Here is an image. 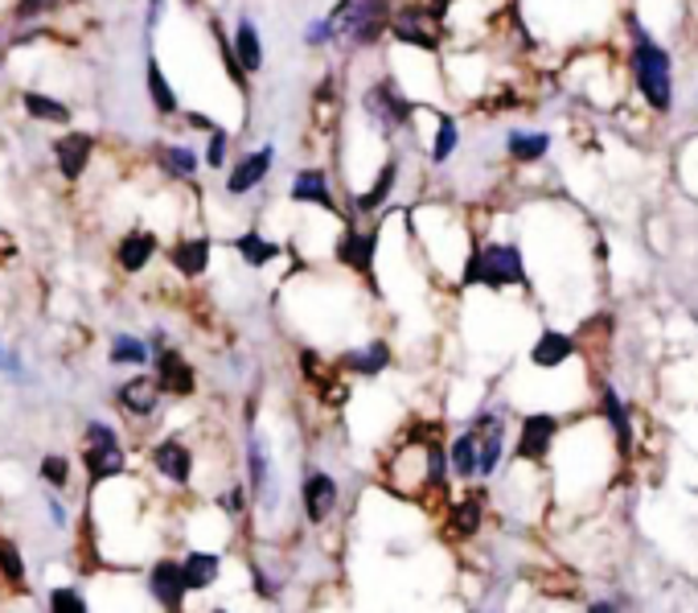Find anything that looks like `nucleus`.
<instances>
[{"mask_svg":"<svg viewBox=\"0 0 698 613\" xmlns=\"http://www.w3.org/2000/svg\"><path fill=\"white\" fill-rule=\"evenodd\" d=\"M461 284L473 288V284H485V288H527L530 276H527V255L518 243L510 239H489L485 248H468L465 264H461Z\"/></svg>","mask_w":698,"mask_h":613,"instance_id":"nucleus-2","label":"nucleus"},{"mask_svg":"<svg viewBox=\"0 0 698 613\" xmlns=\"http://www.w3.org/2000/svg\"><path fill=\"white\" fill-rule=\"evenodd\" d=\"M218 568H222V560H218L214 551H189L186 565H181L189 593H198V589H210V584L218 581Z\"/></svg>","mask_w":698,"mask_h":613,"instance_id":"nucleus-23","label":"nucleus"},{"mask_svg":"<svg viewBox=\"0 0 698 613\" xmlns=\"http://www.w3.org/2000/svg\"><path fill=\"white\" fill-rule=\"evenodd\" d=\"M49 610L54 613H87V601L78 598L75 589H54V593H49Z\"/></svg>","mask_w":698,"mask_h":613,"instance_id":"nucleus-34","label":"nucleus"},{"mask_svg":"<svg viewBox=\"0 0 698 613\" xmlns=\"http://www.w3.org/2000/svg\"><path fill=\"white\" fill-rule=\"evenodd\" d=\"M600 412H605L608 428H612V440H617V449L629 453V445H633V420H629V404L621 399L617 387H600Z\"/></svg>","mask_w":698,"mask_h":613,"instance_id":"nucleus-15","label":"nucleus"},{"mask_svg":"<svg viewBox=\"0 0 698 613\" xmlns=\"http://www.w3.org/2000/svg\"><path fill=\"white\" fill-rule=\"evenodd\" d=\"M206 264H210V239L206 236L181 239V243L173 248V267H177L181 276H202Z\"/></svg>","mask_w":698,"mask_h":613,"instance_id":"nucleus-22","label":"nucleus"},{"mask_svg":"<svg viewBox=\"0 0 698 613\" xmlns=\"http://www.w3.org/2000/svg\"><path fill=\"white\" fill-rule=\"evenodd\" d=\"M153 466L165 473L169 482H189V473H193V453H189L181 440L169 437L153 449Z\"/></svg>","mask_w":698,"mask_h":613,"instance_id":"nucleus-17","label":"nucleus"},{"mask_svg":"<svg viewBox=\"0 0 698 613\" xmlns=\"http://www.w3.org/2000/svg\"><path fill=\"white\" fill-rule=\"evenodd\" d=\"M337 366H342V371H350V375L374 379V375H383V371L390 366V347L383 342V338H370V342H362V347L345 350Z\"/></svg>","mask_w":698,"mask_h":613,"instance_id":"nucleus-10","label":"nucleus"},{"mask_svg":"<svg viewBox=\"0 0 698 613\" xmlns=\"http://www.w3.org/2000/svg\"><path fill=\"white\" fill-rule=\"evenodd\" d=\"M222 511H226V515H243V511H247V490L243 486L226 490V494H222Z\"/></svg>","mask_w":698,"mask_h":613,"instance_id":"nucleus-36","label":"nucleus"},{"mask_svg":"<svg viewBox=\"0 0 698 613\" xmlns=\"http://www.w3.org/2000/svg\"><path fill=\"white\" fill-rule=\"evenodd\" d=\"M189 4H198V0H189Z\"/></svg>","mask_w":698,"mask_h":613,"instance_id":"nucleus-42","label":"nucleus"},{"mask_svg":"<svg viewBox=\"0 0 698 613\" xmlns=\"http://www.w3.org/2000/svg\"><path fill=\"white\" fill-rule=\"evenodd\" d=\"M42 478L54 482V486H63L66 482V457H46V461H42Z\"/></svg>","mask_w":698,"mask_h":613,"instance_id":"nucleus-37","label":"nucleus"},{"mask_svg":"<svg viewBox=\"0 0 698 613\" xmlns=\"http://www.w3.org/2000/svg\"><path fill=\"white\" fill-rule=\"evenodd\" d=\"M395 182H399V161L390 157L387 165L378 169V177H374V186H370V189H362V194L354 198V215H362V219H366V215H378V210H383V206L390 202V189H395Z\"/></svg>","mask_w":698,"mask_h":613,"instance_id":"nucleus-16","label":"nucleus"},{"mask_svg":"<svg viewBox=\"0 0 698 613\" xmlns=\"http://www.w3.org/2000/svg\"><path fill=\"white\" fill-rule=\"evenodd\" d=\"M156 157H160V169H165L169 177H193L198 174V153L186 149V144H165Z\"/></svg>","mask_w":698,"mask_h":613,"instance_id":"nucleus-27","label":"nucleus"},{"mask_svg":"<svg viewBox=\"0 0 698 613\" xmlns=\"http://www.w3.org/2000/svg\"><path fill=\"white\" fill-rule=\"evenodd\" d=\"M226 149H231V136H226L222 128H214V132H210V144H206V165H210V169H222V165H226Z\"/></svg>","mask_w":698,"mask_h":613,"instance_id":"nucleus-33","label":"nucleus"},{"mask_svg":"<svg viewBox=\"0 0 698 613\" xmlns=\"http://www.w3.org/2000/svg\"><path fill=\"white\" fill-rule=\"evenodd\" d=\"M25 111H30L33 120H54V124H66L70 120V108L66 103H58V99H49V95H37V91H30L25 99Z\"/></svg>","mask_w":698,"mask_h":613,"instance_id":"nucleus-31","label":"nucleus"},{"mask_svg":"<svg viewBox=\"0 0 698 613\" xmlns=\"http://www.w3.org/2000/svg\"><path fill=\"white\" fill-rule=\"evenodd\" d=\"M156 383H160V392H169V395H189L198 387L193 366H189L177 350H160V354H156Z\"/></svg>","mask_w":698,"mask_h":613,"instance_id":"nucleus-13","label":"nucleus"},{"mask_svg":"<svg viewBox=\"0 0 698 613\" xmlns=\"http://www.w3.org/2000/svg\"><path fill=\"white\" fill-rule=\"evenodd\" d=\"M87 470L91 478H115V473L124 470V453H120V440L111 433L108 425H87Z\"/></svg>","mask_w":698,"mask_h":613,"instance_id":"nucleus-6","label":"nucleus"},{"mask_svg":"<svg viewBox=\"0 0 698 613\" xmlns=\"http://www.w3.org/2000/svg\"><path fill=\"white\" fill-rule=\"evenodd\" d=\"M234 58H239V66L247 70V75H259L264 70V42H259V30H255V21L251 17H243L239 25H234Z\"/></svg>","mask_w":698,"mask_h":613,"instance_id":"nucleus-18","label":"nucleus"},{"mask_svg":"<svg viewBox=\"0 0 698 613\" xmlns=\"http://www.w3.org/2000/svg\"><path fill=\"white\" fill-rule=\"evenodd\" d=\"M91 149H95V141L87 136V132H70L66 141L54 144V157H58V169H63V177L82 174V169H87V161H91Z\"/></svg>","mask_w":698,"mask_h":613,"instance_id":"nucleus-20","label":"nucleus"},{"mask_svg":"<svg viewBox=\"0 0 698 613\" xmlns=\"http://www.w3.org/2000/svg\"><path fill=\"white\" fill-rule=\"evenodd\" d=\"M333 255H337V264L357 272V276H370L374 255H378V227H370V231H345L342 243L333 248Z\"/></svg>","mask_w":698,"mask_h":613,"instance_id":"nucleus-8","label":"nucleus"},{"mask_svg":"<svg viewBox=\"0 0 698 613\" xmlns=\"http://www.w3.org/2000/svg\"><path fill=\"white\" fill-rule=\"evenodd\" d=\"M435 136H432V149H428V157H432V165H444V161L456 153V144H461V128H456V120L452 116H435Z\"/></svg>","mask_w":698,"mask_h":613,"instance_id":"nucleus-26","label":"nucleus"},{"mask_svg":"<svg viewBox=\"0 0 698 613\" xmlns=\"http://www.w3.org/2000/svg\"><path fill=\"white\" fill-rule=\"evenodd\" d=\"M588 610L591 613H617V610H629V601H591Z\"/></svg>","mask_w":698,"mask_h":613,"instance_id":"nucleus-39","label":"nucleus"},{"mask_svg":"<svg viewBox=\"0 0 698 613\" xmlns=\"http://www.w3.org/2000/svg\"><path fill=\"white\" fill-rule=\"evenodd\" d=\"M156 239L148 231H132L128 239H120V267L124 272H144V264L153 260Z\"/></svg>","mask_w":698,"mask_h":613,"instance_id":"nucleus-24","label":"nucleus"},{"mask_svg":"<svg viewBox=\"0 0 698 613\" xmlns=\"http://www.w3.org/2000/svg\"><path fill=\"white\" fill-rule=\"evenodd\" d=\"M156 399H160V383H156L153 375H136L120 387V404H124L132 416H153Z\"/></svg>","mask_w":698,"mask_h":613,"instance_id":"nucleus-19","label":"nucleus"},{"mask_svg":"<svg viewBox=\"0 0 698 613\" xmlns=\"http://www.w3.org/2000/svg\"><path fill=\"white\" fill-rule=\"evenodd\" d=\"M448 466L456 482H473L481 478V449H477V428L465 425L448 445Z\"/></svg>","mask_w":698,"mask_h":613,"instance_id":"nucleus-9","label":"nucleus"},{"mask_svg":"<svg viewBox=\"0 0 698 613\" xmlns=\"http://www.w3.org/2000/svg\"><path fill=\"white\" fill-rule=\"evenodd\" d=\"M629 30H633V46H629V70L641 99L650 103V111L666 116L674 108V58L662 42H653L650 33L636 25V17H629Z\"/></svg>","mask_w":698,"mask_h":613,"instance_id":"nucleus-1","label":"nucleus"},{"mask_svg":"<svg viewBox=\"0 0 698 613\" xmlns=\"http://www.w3.org/2000/svg\"><path fill=\"white\" fill-rule=\"evenodd\" d=\"M189 124L202 128V132H214V124H210V116H202V111H189Z\"/></svg>","mask_w":698,"mask_h":613,"instance_id":"nucleus-40","label":"nucleus"},{"mask_svg":"<svg viewBox=\"0 0 698 613\" xmlns=\"http://www.w3.org/2000/svg\"><path fill=\"white\" fill-rule=\"evenodd\" d=\"M288 198L296 206H321V210H337L333 206V189H329V174L325 169H300L288 186Z\"/></svg>","mask_w":698,"mask_h":613,"instance_id":"nucleus-12","label":"nucleus"},{"mask_svg":"<svg viewBox=\"0 0 698 613\" xmlns=\"http://www.w3.org/2000/svg\"><path fill=\"white\" fill-rule=\"evenodd\" d=\"M342 506V482L325 470H309L304 473V486H300V511L312 527H325Z\"/></svg>","mask_w":698,"mask_h":613,"instance_id":"nucleus-4","label":"nucleus"},{"mask_svg":"<svg viewBox=\"0 0 698 613\" xmlns=\"http://www.w3.org/2000/svg\"><path fill=\"white\" fill-rule=\"evenodd\" d=\"M572 354H575V338L563 330H543L539 342L530 347V362H534L539 371H555V366H563Z\"/></svg>","mask_w":698,"mask_h":613,"instance_id":"nucleus-14","label":"nucleus"},{"mask_svg":"<svg viewBox=\"0 0 698 613\" xmlns=\"http://www.w3.org/2000/svg\"><path fill=\"white\" fill-rule=\"evenodd\" d=\"M0 572H4L13 584L25 581V565H21V556L13 551V544H0Z\"/></svg>","mask_w":698,"mask_h":613,"instance_id":"nucleus-35","label":"nucleus"},{"mask_svg":"<svg viewBox=\"0 0 698 613\" xmlns=\"http://www.w3.org/2000/svg\"><path fill=\"white\" fill-rule=\"evenodd\" d=\"M555 437H558L555 412H530L527 420H522V433H518V461L543 466L546 453L555 449Z\"/></svg>","mask_w":698,"mask_h":613,"instance_id":"nucleus-5","label":"nucleus"},{"mask_svg":"<svg viewBox=\"0 0 698 613\" xmlns=\"http://www.w3.org/2000/svg\"><path fill=\"white\" fill-rule=\"evenodd\" d=\"M148 589H153V598L165 605V610H177L181 601H186L189 584H186V572H181V565H173V560H160V565H153V572H148Z\"/></svg>","mask_w":698,"mask_h":613,"instance_id":"nucleus-11","label":"nucleus"},{"mask_svg":"<svg viewBox=\"0 0 698 613\" xmlns=\"http://www.w3.org/2000/svg\"><path fill=\"white\" fill-rule=\"evenodd\" d=\"M272 165H276V144H264V149L247 153V157L226 174V194L239 198V194H251L255 186H264L267 174H272Z\"/></svg>","mask_w":698,"mask_h":613,"instance_id":"nucleus-7","label":"nucleus"},{"mask_svg":"<svg viewBox=\"0 0 698 613\" xmlns=\"http://www.w3.org/2000/svg\"><path fill=\"white\" fill-rule=\"evenodd\" d=\"M148 95H153V103L160 116H173V111H177V95H173L169 79H165V70H160L156 58H148Z\"/></svg>","mask_w":698,"mask_h":613,"instance_id":"nucleus-30","label":"nucleus"},{"mask_svg":"<svg viewBox=\"0 0 698 613\" xmlns=\"http://www.w3.org/2000/svg\"><path fill=\"white\" fill-rule=\"evenodd\" d=\"M481 511H485V494H465L461 503L452 506L456 535H477V527H481Z\"/></svg>","mask_w":698,"mask_h":613,"instance_id":"nucleus-29","label":"nucleus"},{"mask_svg":"<svg viewBox=\"0 0 698 613\" xmlns=\"http://www.w3.org/2000/svg\"><path fill=\"white\" fill-rule=\"evenodd\" d=\"M160 9H165V0H148V30L156 25V17H160Z\"/></svg>","mask_w":698,"mask_h":613,"instance_id":"nucleus-41","label":"nucleus"},{"mask_svg":"<svg viewBox=\"0 0 698 613\" xmlns=\"http://www.w3.org/2000/svg\"><path fill=\"white\" fill-rule=\"evenodd\" d=\"M234 252L243 255V264L247 267H267L279 255V243H272V239L259 236V231H247V236L234 239Z\"/></svg>","mask_w":698,"mask_h":613,"instance_id":"nucleus-25","label":"nucleus"},{"mask_svg":"<svg viewBox=\"0 0 698 613\" xmlns=\"http://www.w3.org/2000/svg\"><path fill=\"white\" fill-rule=\"evenodd\" d=\"M362 111H366V116H370V120L383 128V132H399V128L411 124L416 103H411V99H407V95L395 87V79H383V83H374L370 91L362 95Z\"/></svg>","mask_w":698,"mask_h":613,"instance_id":"nucleus-3","label":"nucleus"},{"mask_svg":"<svg viewBox=\"0 0 698 613\" xmlns=\"http://www.w3.org/2000/svg\"><path fill=\"white\" fill-rule=\"evenodd\" d=\"M54 4H58V0H21V4H16V17H21V21H30V17L46 13V9H54Z\"/></svg>","mask_w":698,"mask_h":613,"instance_id":"nucleus-38","label":"nucleus"},{"mask_svg":"<svg viewBox=\"0 0 698 613\" xmlns=\"http://www.w3.org/2000/svg\"><path fill=\"white\" fill-rule=\"evenodd\" d=\"M144 359H148V350H144V342H136V338L120 333V338L111 342V362H132V366H140Z\"/></svg>","mask_w":698,"mask_h":613,"instance_id":"nucleus-32","label":"nucleus"},{"mask_svg":"<svg viewBox=\"0 0 698 613\" xmlns=\"http://www.w3.org/2000/svg\"><path fill=\"white\" fill-rule=\"evenodd\" d=\"M247 466H251V490L267 499V482H272V457H267L264 440L251 437L247 440Z\"/></svg>","mask_w":698,"mask_h":613,"instance_id":"nucleus-28","label":"nucleus"},{"mask_svg":"<svg viewBox=\"0 0 698 613\" xmlns=\"http://www.w3.org/2000/svg\"><path fill=\"white\" fill-rule=\"evenodd\" d=\"M551 153V136L546 132H510L506 136V157L513 165H534V161H543Z\"/></svg>","mask_w":698,"mask_h":613,"instance_id":"nucleus-21","label":"nucleus"}]
</instances>
